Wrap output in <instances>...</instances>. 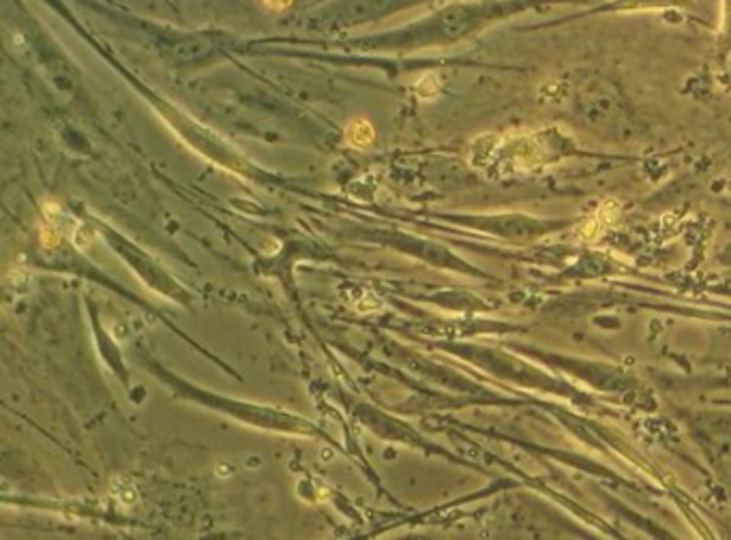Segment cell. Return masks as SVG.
Segmentation results:
<instances>
[{
	"mask_svg": "<svg viewBox=\"0 0 731 540\" xmlns=\"http://www.w3.org/2000/svg\"><path fill=\"white\" fill-rule=\"evenodd\" d=\"M375 140L373 127L369 121L365 119H354L352 123H348L345 127V142L354 148H369Z\"/></svg>",
	"mask_w": 731,
	"mask_h": 540,
	"instance_id": "1",
	"label": "cell"
},
{
	"mask_svg": "<svg viewBox=\"0 0 731 540\" xmlns=\"http://www.w3.org/2000/svg\"><path fill=\"white\" fill-rule=\"evenodd\" d=\"M264 5L273 11H281V9H288L292 5V0H264Z\"/></svg>",
	"mask_w": 731,
	"mask_h": 540,
	"instance_id": "2",
	"label": "cell"
}]
</instances>
